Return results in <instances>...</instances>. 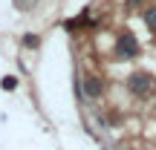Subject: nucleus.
I'll return each instance as SVG.
<instances>
[{
    "label": "nucleus",
    "instance_id": "nucleus-1",
    "mask_svg": "<svg viewBox=\"0 0 156 150\" xmlns=\"http://www.w3.org/2000/svg\"><path fill=\"white\" fill-rule=\"evenodd\" d=\"M116 55L119 58H136V55H139V44H136V38L130 32L119 35V40H116Z\"/></svg>",
    "mask_w": 156,
    "mask_h": 150
},
{
    "label": "nucleus",
    "instance_id": "nucleus-2",
    "mask_svg": "<svg viewBox=\"0 0 156 150\" xmlns=\"http://www.w3.org/2000/svg\"><path fill=\"white\" fill-rule=\"evenodd\" d=\"M127 87H130V92H136V95H147L151 87H153V81H151L147 72H133L127 78Z\"/></svg>",
    "mask_w": 156,
    "mask_h": 150
},
{
    "label": "nucleus",
    "instance_id": "nucleus-3",
    "mask_svg": "<svg viewBox=\"0 0 156 150\" xmlns=\"http://www.w3.org/2000/svg\"><path fill=\"white\" fill-rule=\"evenodd\" d=\"M84 92H87V98H101L104 81H101L98 75H84Z\"/></svg>",
    "mask_w": 156,
    "mask_h": 150
},
{
    "label": "nucleus",
    "instance_id": "nucleus-4",
    "mask_svg": "<svg viewBox=\"0 0 156 150\" xmlns=\"http://www.w3.org/2000/svg\"><path fill=\"white\" fill-rule=\"evenodd\" d=\"M145 23L151 26V32H156V6H153V9H147V12H145Z\"/></svg>",
    "mask_w": 156,
    "mask_h": 150
},
{
    "label": "nucleus",
    "instance_id": "nucleus-5",
    "mask_svg": "<svg viewBox=\"0 0 156 150\" xmlns=\"http://www.w3.org/2000/svg\"><path fill=\"white\" fill-rule=\"evenodd\" d=\"M0 87H3V89H15V87H17V78H12V75H6L3 81H0Z\"/></svg>",
    "mask_w": 156,
    "mask_h": 150
},
{
    "label": "nucleus",
    "instance_id": "nucleus-6",
    "mask_svg": "<svg viewBox=\"0 0 156 150\" xmlns=\"http://www.w3.org/2000/svg\"><path fill=\"white\" fill-rule=\"evenodd\" d=\"M23 44H26V46H38L41 38H38V35H26V38H23Z\"/></svg>",
    "mask_w": 156,
    "mask_h": 150
},
{
    "label": "nucleus",
    "instance_id": "nucleus-7",
    "mask_svg": "<svg viewBox=\"0 0 156 150\" xmlns=\"http://www.w3.org/2000/svg\"><path fill=\"white\" fill-rule=\"evenodd\" d=\"M127 3H142V0H127Z\"/></svg>",
    "mask_w": 156,
    "mask_h": 150
}]
</instances>
